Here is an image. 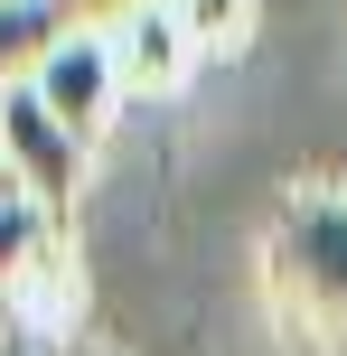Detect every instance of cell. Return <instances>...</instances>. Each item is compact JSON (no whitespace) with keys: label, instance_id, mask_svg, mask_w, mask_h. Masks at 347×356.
I'll return each instance as SVG.
<instances>
[{"label":"cell","instance_id":"7a4b0ae2","mask_svg":"<svg viewBox=\"0 0 347 356\" xmlns=\"http://www.w3.org/2000/svg\"><path fill=\"white\" fill-rule=\"evenodd\" d=\"M56 300H66V216L10 188L0 197V309L29 319V338H66Z\"/></svg>","mask_w":347,"mask_h":356},{"label":"cell","instance_id":"5b68a950","mask_svg":"<svg viewBox=\"0 0 347 356\" xmlns=\"http://www.w3.org/2000/svg\"><path fill=\"white\" fill-rule=\"evenodd\" d=\"M113 56H122L131 94H169L188 66H197V47H188V29L169 19V0H150L141 19H122V29H113Z\"/></svg>","mask_w":347,"mask_h":356},{"label":"cell","instance_id":"8992f818","mask_svg":"<svg viewBox=\"0 0 347 356\" xmlns=\"http://www.w3.org/2000/svg\"><path fill=\"white\" fill-rule=\"evenodd\" d=\"M66 38V19L47 10V0H0V94L10 85H29L38 75V56Z\"/></svg>","mask_w":347,"mask_h":356},{"label":"cell","instance_id":"30bf717a","mask_svg":"<svg viewBox=\"0 0 347 356\" xmlns=\"http://www.w3.org/2000/svg\"><path fill=\"white\" fill-rule=\"evenodd\" d=\"M10 188H19V178H10V150H0V197H10Z\"/></svg>","mask_w":347,"mask_h":356},{"label":"cell","instance_id":"3957f363","mask_svg":"<svg viewBox=\"0 0 347 356\" xmlns=\"http://www.w3.org/2000/svg\"><path fill=\"white\" fill-rule=\"evenodd\" d=\"M29 94L56 113V122L75 131V141L94 150V131L113 122V104H122V56H113V29H66L47 56H38V75H29Z\"/></svg>","mask_w":347,"mask_h":356},{"label":"cell","instance_id":"6da1fadb","mask_svg":"<svg viewBox=\"0 0 347 356\" xmlns=\"http://www.w3.org/2000/svg\"><path fill=\"white\" fill-rule=\"evenodd\" d=\"M254 272L291 356H347V178H291L273 197Z\"/></svg>","mask_w":347,"mask_h":356},{"label":"cell","instance_id":"9c48e42d","mask_svg":"<svg viewBox=\"0 0 347 356\" xmlns=\"http://www.w3.org/2000/svg\"><path fill=\"white\" fill-rule=\"evenodd\" d=\"M0 356H75V347H66V338H10Z\"/></svg>","mask_w":347,"mask_h":356},{"label":"cell","instance_id":"ba28073f","mask_svg":"<svg viewBox=\"0 0 347 356\" xmlns=\"http://www.w3.org/2000/svg\"><path fill=\"white\" fill-rule=\"evenodd\" d=\"M56 19H66V29H122V19H141L150 0H47Z\"/></svg>","mask_w":347,"mask_h":356},{"label":"cell","instance_id":"8fae6325","mask_svg":"<svg viewBox=\"0 0 347 356\" xmlns=\"http://www.w3.org/2000/svg\"><path fill=\"white\" fill-rule=\"evenodd\" d=\"M75 356H94V347H75Z\"/></svg>","mask_w":347,"mask_h":356},{"label":"cell","instance_id":"52a82bcc","mask_svg":"<svg viewBox=\"0 0 347 356\" xmlns=\"http://www.w3.org/2000/svg\"><path fill=\"white\" fill-rule=\"evenodd\" d=\"M169 19L188 29V47L197 56H225L254 38V0H169Z\"/></svg>","mask_w":347,"mask_h":356},{"label":"cell","instance_id":"277c9868","mask_svg":"<svg viewBox=\"0 0 347 356\" xmlns=\"http://www.w3.org/2000/svg\"><path fill=\"white\" fill-rule=\"evenodd\" d=\"M0 150H10V178L38 197V207H56V216L75 207V188H85V141H75L29 85L0 94Z\"/></svg>","mask_w":347,"mask_h":356}]
</instances>
